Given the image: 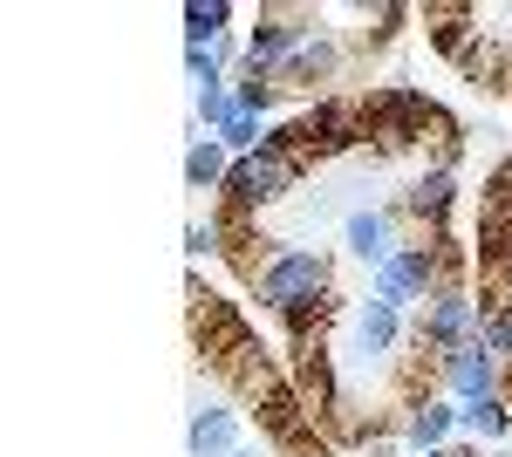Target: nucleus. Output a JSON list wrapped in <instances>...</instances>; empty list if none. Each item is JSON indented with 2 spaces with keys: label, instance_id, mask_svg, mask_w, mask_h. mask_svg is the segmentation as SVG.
Here are the masks:
<instances>
[{
  "label": "nucleus",
  "instance_id": "obj_1",
  "mask_svg": "<svg viewBox=\"0 0 512 457\" xmlns=\"http://www.w3.org/2000/svg\"><path fill=\"white\" fill-rule=\"evenodd\" d=\"M328 294V260L321 253H308V246H280L274 260L260 267V301L280 307V314H308V307Z\"/></svg>",
  "mask_w": 512,
  "mask_h": 457
},
{
  "label": "nucleus",
  "instance_id": "obj_2",
  "mask_svg": "<svg viewBox=\"0 0 512 457\" xmlns=\"http://www.w3.org/2000/svg\"><path fill=\"white\" fill-rule=\"evenodd\" d=\"M431 301H437V307H431V321L417 328V335H424L431 348L458 355V348H472L478 335H485V314H478V301L465 294V287H437Z\"/></svg>",
  "mask_w": 512,
  "mask_h": 457
},
{
  "label": "nucleus",
  "instance_id": "obj_3",
  "mask_svg": "<svg viewBox=\"0 0 512 457\" xmlns=\"http://www.w3.org/2000/svg\"><path fill=\"white\" fill-rule=\"evenodd\" d=\"M437 273H444V253L437 246H396V260L376 273V301L383 307H410L417 294H431Z\"/></svg>",
  "mask_w": 512,
  "mask_h": 457
},
{
  "label": "nucleus",
  "instance_id": "obj_4",
  "mask_svg": "<svg viewBox=\"0 0 512 457\" xmlns=\"http://www.w3.org/2000/svg\"><path fill=\"white\" fill-rule=\"evenodd\" d=\"M444 382L458 389V403H485V396H499V355L485 342L458 348V355H444Z\"/></svg>",
  "mask_w": 512,
  "mask_h": 457
},
{
  "label": "nucleus",
  "instance_id": "obj_5",
  "mask_svg": "<svg viewBox=\"0 0 512 457\" xmlns=\"http://www.w3.org/2000/svg\"><path fill=\"white\" fill-rule=\"evenodd\" d=\"M342 239H349V253H355V260H369L376 273H383V267L396 260V246H390V212H376V205H369V212H349Z\"/></svg>",
  "mask_w": 512,
  "mask_h": 457
},
{
  "label": "nucleus",
  "instance_id": "obj_6",
  "mask_svg": "<svg viewBox=\"0 0 512 457\" xmlns=\"http://www.w3.org/2000/svg\"><path fill=\"white\" fill-rule=\"evenodd\" d=\"M308 48V28H294V21H260L253 41H246V62H253V76H267L280 55H301Z\"/></svg>",
  "mask_w": 512,
  "mask_h": 457
},
{
  "label": "nucleus",
  "instance_id": "obj_7",
  "mask_svg": "<svg viewBox=\"0 0 512 457\" xmlns=\"http://www.w3.org/2000/svg\"><path fill=\"white\" fill-rule=\"evenodd\" d=\"M390 342H396V307H383L376 294H369V307L355 314V355H390Z\"/></svg>",
  "mask_w": 512,
  "mask_h": 457
},
{
  "label": "nucleus",
  "instance_id": "obj_8",
  "mask_svg": "<svg viewBox=\"0 0 512 457\" xmlns=\"http://www.w3.org/2000/svg\"><path fill=\"white\" fill-rule=\"evenodd\" d=\"M192 457H233V410H198L192 417Z\"/></svg>",
  "mask_w": 512,
  "mask_h": 457
},
{
  "label": "nucleus",
  "instance_id": "obj_9",
  "mask_svg": "<svg viewBox=\"0 0 512 457\" xmlns=\"http://www.w3.org/2000/svg\"><path fill=\"white\" fill-rule=\"evenodd\" d=\"M451 423H458V410H444V403H417V410H410V423H403V437H410L417 451H437Z\"/></svg>",
  "mask_w": 512,
  "mask_h": 457
},
{
  "label": "nucleus",
  "instance_id": "obj_10",
  "mask_svg": "<svg viewBox=\"0 0 512 457\" xmlns=\"http://www.w3.org/2000/svg\"><path fill=\"white\" fill-rule=\"evenodd\" d=\"M458 423H465L472 437H506L512 410H506V396H485V403H458Z\"/></svg>",
  "mask_w": 512,
  "mask_h": 457
},
{
  "label": "nucleus",
  "instance_id": "obj_11",
  "mask_svg": "<svg viewBox=\"0 0 512 457\" xmlns=\"http://www.w3.org/2000/svg\"><path fill=\"white\" fill-rule=\"evenodd\" d=\"M226 21H233L226 0H192V7H185V35H192V48L219 41V35H226Z\"/></svg>",
  "mask_w": 512,
  "mask_h": 457
},
{
  "label": "nucleus",
  "instance_id": "obj_12",
  "mask_svg": "<svg viewBox=\"0 0 512 457\" xmlns=\"http://www.w3.org/2000/svg\"><path fill=\"white\" fill-rule=\"evenodd\" d=\"M410 212H417V219H444V212H451V171L417 178V185H410Z\"/></svg>",
  "mask_w": 512,
  "mask_h": 457
},
{
  "label": "nucleus",
  "instance_id": "obj_13",
  "mask_svg": "<svg viewBox=\"0 0 512 457\" xmlns=\"http://www.w3.org/2000/svg\"><path fill=\"white\" fill-rule=\"evenodd\" d=\"M185 178H192L198 191L226 185V178H233V171H226V151H219V144H192V157H185Z\"/></svg>",
  "mask_w": 512,
  "mask_h": 457
},
{
  "label": "nucleus",
  "instance_id": "obj_14",
  "mask_svg": "<svg viewBox=\"0 0 512 457\" xmlns=\"http://www.w3.org/2000/svg\"><path fill=\"white\" fill-rule=\"evenodd\" d=\"M253 130H260V123H253V116H246V110H233V116H226V123H219V137H226L233 151H260V137H253Z\"/></svg>",
  "mask_w": 512,
  "mask_h": 457
},
{
  "label": "nucleus",
  "instance_id": "obj_15",
  "mask_svg": "<svg viewBox=\"0 0 512 457\" xmlns=\"http://www.w3.org/2000/svg\"><path fill=\"white\" fill-rule=\"evenodd\" d=\"M294 69H301V76H328V69H335V41H308V48L294 55Z\"/></svg>",
  "mask_w": 512,
  "mask_h": 457
},
{
  "label": "nucleus",
  "instance_id": "obj_16",
  "mask_svg": "<svg viewBox=\"0 0 512 457\" xmlns=\"http://www.w3.org/2000/svg\"><path fill=\"white\" fill-rule=\"evenodd\" d=\"M478 342L492 348V355H512V307L506 314H485V335H478Z\"/></svg>",
  "mask_w": 512,
  "mask_h": 457
},
{
  "label": "nucleus",
  "instance_id": "obj_17",
  "mask_svg": "<svg viewBox=\"0 0 512 457\" xmlns=\"http://www.w3.org/2000/svg\"><path fill=\"white\" fill-rule=\"evenodd\" d=\"M198 116H205V123H226V116H233V96H226L219 82H212V89H198Z\"/></svg>",
  "mask_w": 512,
  "mask_h": 457
},
{
  "label": "nucleus",
  "instance_id": "obj_18",
  "mask_svg": "<svg viewBox=\"0 0 512 457\" xmlns=\"http://www.w3.org/2000/svg\"><path fill=\"white\" fill-rule=\"evenodd\" d=\"M185 246H192V253H219V226H192V232H185Z\"/></svg>",
  "mask_w": 512,
  "mask_h": 457
},
{
  "label": "nucleus",
  "instance_id": "obj_19",
  "mask_svg": "<svg viewBox=\"0 0 512 457\" xmlns=\"http://www.w3.org/2000/svg\"><path fill=\"white\" fill-rule=\"evenodd\" d=\"M451 457H478V451H451Z\"/></svg>",
  "mask_w": 512,
  "mask_h": 457
},
{
  "label": "nucleus",
  "instance_id": "obj_20",
  "mask_svg": "<svg viewBox=\"0 0 512 457\" xmlns=\"http://www.w3.org/2000/svg\"><path fill=\"white\" fill-rule=\"evenodd\" d=\"M417 457H444V451H417Z\"/></svg>",
  "mask_w": 512,
  "mask_h": 457
},
{
  "label": "nucleus",
  "instance_id": "obj_21",
  "mask_svg": "<svg viewBox=\"0 0 512 457\" xmlns=\"http://www.w3.org/2000/svg\"><path fill=\"white\" fill-rule=\"evenodd\" d=\"M233 457H260V451H233Z\"/></svg>",
  "mask_w": 512,
  "mask_h": 457
}]
</instances>
